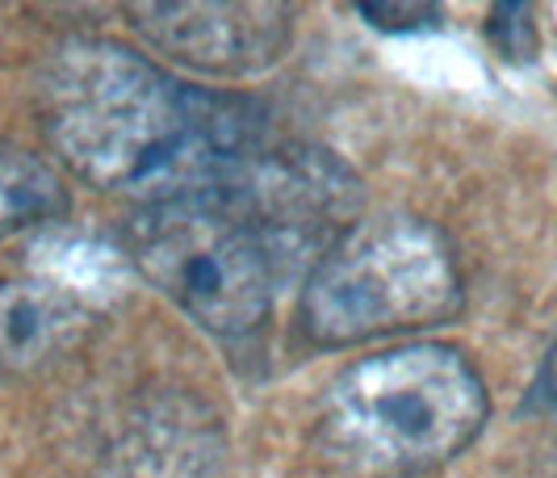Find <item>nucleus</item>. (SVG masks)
<instances>
[{"instance_id":"f257e3e1","label":"nucleus","mask_w":557,"mask_h":478,"mask_svg":"<svg viewBox=\"0 0 557 478\" xmlns=\"http://www.w3.org/2000/svg\"><path fill=\"white\" fill-rule=\"evenodd\" d=\"M42 135L81 181L143 206L226 189L260 151L264 110L172 76L113 38H67L38 88Z\"/></svg>"},{"instance_id":"f03ea898","label":"nucleus","mask_w":557,"mask_h":478,"mask_svg":"<svg viewBox=\"0 0 557 478\" xmlns=\"http://www.w3.org/2000/svg\"><path fill=\"white\" fill-rule=\"evenodd\" d=\"M486 416V382L461 348L398 344L327 382L314 445L348 478H419L474 445Z\"/></svg>"},{"instance_id":"7ed1b4c3","label":"nucleus","mask_w":557,"mask_h":478,"mask_svg":"<svg viewBox=\"0 0 557 478\" xmlns=\"http://www.w3.org/2000/svg\"><path fill=\"white\" fill-rule=\"evenodd\" d=\"M139 273L194 323L226 340L251 336L277 294L310 265L231 189L143 206L126 231Z\"/></svg>"},{"instance_id":"20e7f679","label":"nucleus","mask_w":557,"mask_h":478,"mask_svg":"<svg viewBox=\"0 0 557 478\" xmlns=\"http://www.w3.org/2000/svg\"><path fill=\"white\" fill-rule=\"evenodd\" d=\"M466 307L457 253L436 223L386 210L364 215L307 273L298 323L319 348H352L448 323Z\"/></svg>"},{"instance_id":"39448f33","label":"nucleus","mask_w":557,"mask_h":478,"mask_svg":"<svg viewBox=\"0 0 557 478\" xmlns=\"http://www.w3.org/2000/svg\"><path fill=\"white\" fill-rule=\"evenodd\" d=\"M131 26L151 51L206 76H251L273 68L294 38V9L264 0L235 4H131Z\"/></svg>"},{"instance_id":"423d86ee","label":"nucleus","mask_w":557,"mask_h":478,"mask_svg":"<svg viewBox=\"0 0 557 478\" xmlns=\"http://www.w3.org/2000/svg\"><path fill=\"white\" fill-rule=\"evenodd\" d=\"M92 307L55 278L0 282V382L26 378L88 332Z\"/></svg>"},{"instance_id":"0eeeda50","label":"nucleus","mask_w":557,"mask_h":478,"mask_svg":"<svg viewBox=\"0 0 557 478\" xmlns=\"http://www.w3.org/2000/svg\"><path fill=\"white\" fill-rule=\"evenodd\" d=\"M67 206L72 197L55 164L0 139V244L38 223H55L67 215Z\"/></svg>"},{"instance_id":"6e6552de","label":"nucleus","mask_w":557,"mask_h":478,"mask_svg":"<svg viewBox=\"0 0 557 478\" xmlns=\"http://www.w3.org/2000/svg\"><path fill=\"white\" fill-rule=\"evenodd\" d=\"M491 42L507 59H532L536 51V26L529 4H495L491 9Z\"/></svg>"},{"instance_id":"1a4fd4ad","label":"nucleus","mask_w":557,"mask_h":478,"mask_svg":"<svg viewBox=\"0 0 557 478\" xmlns=\"http://www.w3.org/2000/svg\"><path fill=\"white\" fill-rule=\"evenodd\" d=\"M369 26L391 29V34H407V29H428L441 22V4H357Z\"/></svg>"},{"instance_id":"9d476101","label":"nucleus","mask_w":557,"mask_h":478,"mask_svg":"<svg viewBox=\"0 0 557 478\" xmlns=\"http://www.w3.org/2000/svg\"><path fill=\"white\" fill-rule=\"evenodd\" d=\"M536 403L541 407H549V412H557V340L554 348L545 353V361H541V369H536Z\"/></svg>"}]
</instances>
